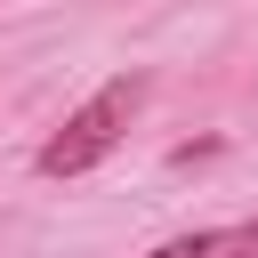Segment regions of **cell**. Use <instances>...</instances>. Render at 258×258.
I'll return each instance as SVG.
<instances>
[{"label":"cell","mask_w":258,"mask_h":258,"mask_svg":"<svg viewBox=\"0 0 258 258\" xmlns=\"http://www.w3.org/2000/svg\"><path fill=\"white\" fill-rule=\"evenodd\" d=\"M137 113H145V73H113L97 97H81V105L64 113V129L32 153V169H40V177H89V169L129 137Z\"/></svg>","instance_id":"6da1fadb"},{"label":"cell","mask_w":258,"mask_h":258,"mask_svg":"<svg viewBox=\"0 0 258 258\" xmlns=\"http://www.w3.org/2000/svg\"><path fill=\"white\" fill-rule=\"evenodd\" d=\"M145 258H258V218H234V226H202V234H177Z\"/></svg>","instance_id":"7a4b0ae2"}]
</instances>
